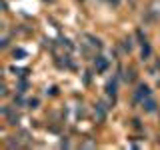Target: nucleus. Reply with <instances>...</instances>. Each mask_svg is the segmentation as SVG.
Here are the masks:
<instances>
[{"mask_svg":"<svg viewBox=\"0 0 160 150\" xmlns=\"http://www.w3.org/2000/svg\"><path fill=\"white\" fill-rule=\"evenodd\" d=\"M148 12L154 14V16H160V0H154L152 4L148 6Z\"/></svg>","mask_w":160,"mask_h":150,"instance_id":"obj_3","label":"nucleus"},{"mask_svg":"<svg viewBox=\"0 0 160 150\" xmlns=\"http://www.w3.org/2000/svg\"><path fill=\"white\" fill-rule=\"evenodd\" d=\"M96 70H100V72H102V70H106V66H108V62H106V58H102V56H98L96 58Z\"/></svg>","mask_w":160,"mask_h":150,"instance_id":"obj_4","label":"nucleus"},{"mask_svg":"<svg viewBox=\"0 0 160 150\" xmlns=\"http://www.w3.org/2000/svg\"><path fill=\"white\" fill-rule=\"evenodd\" d=\"M142 108L146 110V112H154V110H156V102H154V98H144L142 100Z\"/></svg>","mask_w":160,"mask_h":150,"instance_id":"obj_2","label":"nucleus"},{"mask_svg":"<svg viewBox=\"0 0 160 150\" xmlns=\"http://www.w3.org/2000/svg\"><path fill=\"white\" fill-rule=\"evenodd\" d=\"M148 96H150V88L146 86V84H140V86H138V92H136V100L142 102V100L148 98Z\"/></svg>","mask_w":160,"mask_h":150,"instance_id":"obj_1","label":"nucleus"},{"mask_svg":"<svg viewBox=\"0 0 160 150\" xmlns=\"http://www.w3.org/2000/svg\"><path fill=\"white\" fill-rule=\"evenodd\" d=\"M80 146L82 148H96V142H94V140H84Z\"/></svg>","mask_w":160,"mask_h":150,"instance_id":"obj_5","label":"nucleus"},{"mask_svg":"<svg viewBox=\"0 0 160 150\" xmlns=\"http://www.w3.org/2000/svg\"><path fill=\"white\" fill-rule=\"evenodd\" d=\"M110 2H112L114 6H116V4H120V0H110Z\"/></svg>","mask_w":160,"mask_h":150,"instance_id":"obj_7","label":"nucleus"},{"mask_svg":"<svg viewBox=\"0 0 160 150\" xmlns=\"http://www.w3.org/2000/svg\"><path fill=\"white\" fill-rule=\"evenodd\" d=\"M8 46V34H4L2 36V48H6Z\"/></svg>","mask_w":160,"mask_h":150,"instance_id":"obj_6","label":"nucleus"}]
</instances>
